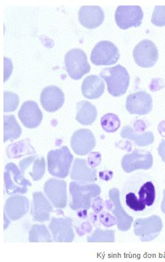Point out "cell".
Listing matches in <instances>:
<instances>
[{
    "mask_svg": "<svg viewBox=\"0 0 165 262\" xmlns=\"http://www.w3.org/2000/svg\"><path fill=\"white\" fill-rule=\"evenodd\" d=\"M153 107L152 96L144 91H139L127 96L126 108L131 115H144Z\"/></svg>",
    "mask_w": 165,
    "mask_h": 262,
    "instance_id": "obj_16",
    "label": "cell"
},
{
    "mask_svg": "<svg viewBox=\"0 0 165 262\" xmlns=\"http://www.w3.org/2000/svg\"><path fill=\"white\" fill-rule=\"evenodd\" d=\"M100 222L104 224V226H107V227H110L115 225L117 224V220L114 219V217H112L111 215L108 212L104 211L100 216Z\"/></svg>",
    "mask_w": 165,
    "mask_h": 262,
    "instance_id": "obj_34",
    "label": "cell"
},
{
    "mask_svg": "<svg viewBox=\"0 0 165 262\" xmlns=\"http://www.w3.org/2000/svg\"><path fill=\"white\" fill-rule=\"evenodd\" d=\"M73 156L67 146L50 150L48 154V169L50 174L58 178L67 177Z\"/></svg>",
    "mask_w": 165,
    "mask_h": 262,
    "instance_id": "obj_4",
    "label": "cell"
},
{
    "mask_svg": "<svg viewBox=\"0 0 165 262\" xmlns=\"http://www.w3.org/2000/svg\"><path fill=\"white\" fill-rule=\"evenodd\" d=\"M29 242H52V236L45 225H33L29 232Z\"/></svg>",
    "mask_w": 165,
    "mask_h": 262,
    "instance_id": "obj_28",
    "label": "cell"
},
{
    "mask_svg": "<svg viewBox=\"0 0 165 262\" xmlns=\"http://www.w3.org/2000/svg\"><path fill=\"white\" fill-rule=\"evenodd\" d=\"M98 184L73 181L69 186V206L74 211L88 210L91 201L101 193Z\"/></svg>",
    "mask_w": 165,
    "mask_h": 262,
    "instance_id": "obj_2",
    "label": "cell"
},
{
    "mask_svg": "<svg viewBox=\"0 0 165 262\" xmlns=\"http://www.w3.org/2000/svg\"><path fill=\"white\" fill-rule=\"evenodd\" d=\"M97 171L87 166L86 161L83 159L76 158L74 161L70 172L71 180L75 181L89 183L98 180Z\"/></svg>",
    "mask_w": 165,
    "mask_h": 262,
    "instance_id": "obj_22",
    "label": "cell"
},
{
    "mask_svg": "<svg viewBox=\"0 0 165 262\" xmlns=\"http://www.w3.org/2000/svg\"><path fill=\"white\" fill-rule=\"evenodd\" d=\"M121 199L127 210L135 216H144L153 211L160 199L159 186L150 173L137 172L123 184Z\"/></svg>",
    "mask_w": 165,
    "mask_h": 262,
    "instance_id": "obj_1",
    "label": "cell"
},
{
    "mask_svg": "<svg viewBox=\"0 0 165 262\" xmlns=\"http://www.w3.org/2000/svg\"><path fill=\"white\" fill-rule=\"evenodd\" d=\"M37 156H32L27 157L26 159H22L19 162L20 170H21L22 173H25L26 169L28 168L31 165V163L35 161V159L37 158Z\"/></svg>",
    "mask_w": 165,
    "mask_h": 262,
    "instance_id": "obj_35",
    "label": "cell"
},
{
    "mask_svg": "<svg viewBox=\"0 0 165 262\" xmlns=\"http://www.w3.org/2000/svg\"><path fill=\"white\" fill-rule=\"evenodd\" d=\"M70 146L75 154L84 156L95 148V135L88 129H79L73 134Z\"/></svg>",
    "mask_w": 165,
    "mask_h": 262,
    "instance_id": "obj_17",
    "label": "cell"
},
{
    "mask_svg": "<svg viewBox=\"0 0 165 262\" xmlns=\"http://www.w3.org/2000/svg\"><path fill=\"white\" fill-rule=\"evenodd\" d=\"M161 210L165 214V190L163 191V200L161 203Z\"/></svg>",
    "mask_w": 165,
    "mask_h": 262,
    "instance_id": "obj_37",
    "label": "cell"
},
{
    "mask_svg": "<svg viewBox=\"0 0 165 262\" xmlns=\"http://www.w3.org/2000/svg\"><path fill=\"white\" fill-rule=\"evenodd\" d=\"M105 90L103 80L97 75H91L85 77L82 83L81 91L83 96L87 99L99 98Z\"/></svg>",
    "mask_w": 165,
    "mask_h": 262,
    "instance_id": "obj_23",
    "label": "cell"
},
{
    "mask_svg": "<svg viewBox=\"0 0 165 262\" xmlns=\"http://www.w3.org/2000/svg\"><path fill=\"white\" fill-rule=\"evenodd\" d=\"M133 55L137 66L143 68H150L157 61L158 52L153 41L144 39L135 46Z\"/></svg>",
    "mask_w": 165,
    "mask_h": 262,
    "instance_id": "obj_12",
    "label": "cell"
},
{
    "mask_svg": "<svg viewBox=\"0 0 165 262\" xmlns=\"http://www.w3.org/2000/svg\"><path fill=\"white\" fill-rule=\"evenodd\" d=\"M30 203L28 198L21 195H14L6 200L4 208V217L8 221L21 219L29 210Z\"/></svg>",
    "mask_w": 165,
    "mask_h": 262,
    "instance_id": "obj_14",
    "label": "cell"
},
{
    "mask_svg": "<svg viewBox=\"0 0 165 262\" xmlns=\"http://www.w3.org/2000/svg\"><path fill=\"white\" fill-rule=\"evenodd\" d=\"M53 211V207L46 197L41 192H35L33 194V203L31 215L33 221L44 222L50 219V213Z\"/></svg>",
    "mask_w": 165,
    "mask_h": 262,
    "instance_id": "obj_20",
    "label": "cell"
},
{
    "mask_svg": "<svg viewBox=\"0 0 165 262\" xmlns=\"http://www.w3.org/2000/svg\"><path fill=\"white\" fill-rule=\"evenodd\" d=\"M45 194L56 209H64L67 205V184L64 180L50 178L43 187Z\"/></svg>",
    "mask_w": 165,
    "mask_h": 262,
    "instance_id": "obj_9",
    "label": "cell"
},
{
    "mask_svg": "<svg viewBox=\"0 0 165 262\" xmlns=\"http://www.w3.org/2000/svg\"><path fill=\"white\" fill-rule=\"evenodd\" d=\"M158 154L161 157L162 160L165 163V140H162L158 148Z\"/></svg>",
    "mask_w": 165,
    "mask_h": 262,
    "instance_id": "obj_36",
    "label": "cell"
},
{
    "mask_svg": "<svg viewBox=\"0 0 165 262\" xmlns=\"http://www.w3.org/2000/svg\"><path fill=\"white\" fill-rule=\"evenodd\" d=\"M97 110L89 102L81 101L77 103L76 120L83 125L92 124L97 118Z\"/></svg>",
    "mask_w": 165,
    "mask_h": 262,
    "instance_id": "obj_24",
    "label": "cell"
},
{
    "mask_svg": "<svg viewBox=\"0 0 165 262\" xmlns=\"http://www.w3.org/2000/svg\"><path fill=\"white\" fill-rule=\"evenodd\" d=\"M32 154H36V151L31 146L29 139L22 140L16 143H12L6 148V155L10 159H18L25 155Z\"/></svg>",
    "mask_w": 165,
    "mask_h": 262,
    "instance_id": "obj_25",
    "label": "cell"
},
{
    "mask_svg": "<svg viewBox=\"0 0 165 262\" xmlns=\"http://www.w3.org/2000/svg\"><path fill=\"white\" fill-rule=\"evenodd\" d=\"M102 127L104 131L108 133H113L120 127L121 121L119 120L117 115L108 113L101 118L100 121Z\"/></svg>",
    "mask_w": 165,
    "mask_h": 262,
    "instance_id": "obj_29",
    "label": "cell"
},
{
    "mask_svg": "<svg viewBox=\"0 0 165 262\" xmlns=\"http://www.w3.org/2000/svg\"><path fill=\"white\" fill-rule=\"evenodd\" d=\"M40 102L43 110L53 113L63 106L64 95L62 90L56 85L45 87L41 92Z\"/></svg>",
    "mask_w": 165,
    "mask_h": 262,
    "instance_id": "obj_19",
    "label": "cell"
},
{
    "mask_svg": "<svg viewBox=\"0 0 165 262\" xmlns=\"http://www.w3.org/2000/svg\"><path fill=\"white\" fill-rule=\"evenodd\" d=\"M22 134V129L14 115L4 116V142L8 140L13 142L17 140Z\"/></svg>",
    "mask_w": 165,
    "mask_h": 262,
    "instance_id": "obj_26",
    "label": "cell"
},
{
    "mask_svg": "<svg viewBox=\"0 0 165 262\" xmlns=\"http://www.w3.org/2000/svg\"><path fill=\"white\" fill-rule=\"evenodd\" d=\"M114 230H102L98 228L95 233L87 238V242H114Z\"/></svg>",
    "mask_w": 165,
    "mask_h": 262,
    "instance_id": "obj_30",
    "label": "cell"
},
{
    "mask_svg": "<svg viewBox=\"0 0 165 262\" xmlns=\"http://www.w3.org/2000/svg\"><path fill=\"white\" fill-rule=\"evenodd\" d=\"M4 179L6 192L8 195L27 193L28 191L27 187L31 186V182L25 179L24 173L13 163H8L6 165Z\"/></svg>",
    "mask_w": 165,
    "mask_h": 262,
    "instance_id": "obj_5",
    "label": "cell"
},
{
    "mask_svg": "<svg viewBox=\"0 0 165 262\" xmlns=\"http://www.w3.org/2000/svg\"><path fill=\"white\" fill-rule=\"evenodd\" d=\"M153 165V157L147 150H134L131 154L125 155L121 161V166L126 173H131L138 169L148 170Z\"/></svg>",
    "mask_w": 165,
    "mask_h": 262,
    "instance_id": "obj_10",
    "label": "cell"
},
{
    "mask_svg": "<svg viewBox=\"0 0 165 262\" xmlns=\"http://www.w3.org/2000/svg\"><path fill=\"white\" fill-rule=\"evenodd\" d=\"M151 22L157 27L165 26V6H156L154 8Z\"/></svg>",
    "mask_w": 165,
    "mask_h": 262,
    "instance_id": "obj_33",
    "label": "cell"
},
{
    "mask_svg": "<svg viewBox=\"0 0 165 262\" xmlns=\"http://www.w3.org/2000/svg\"><path fill=\"white\" fill-rule=\"evenodd\" d=\"M119 58L117 47L108 41H100L93 48L91 54V61L96 66H110L116 63Z\"/></svg>",
    "mask_w": 165,
    "mask_h": 262,
    "instance_id": "obj_7",
    "label": "cell"
},
{
    "mask_svg": "<svg viewBox=\"0 0 165 262\" xmlns=\"http://www.w3.org/2000/svg\"><path fill=\"white\" fill-rule=\"evenodd\" d=\"M19 104V97L16 94L10 91L4 92V112H12Z\"/></svg>",
    "mask_w": 165,
    "mask_h": 262,
    "instance_id": "obj_31",
    "label": "cell"
},
{
    "mask_svg": "<svg viewBox=\"0 0 165 262\" xmlns=\"http://www.w3.org/2000/svg\"><path fill=\"white\" fill-rule=\"evenodd\" d=\"M109 197L110 205L106 207L115 215L117 220L118 229L120 231H127L131 227L133 219L123 208L121 202L120 192L117 188H113L110 190Z\"/></svg>",
    "mask_w": 165,
    "mask_h": 262,
    "instance_id": "obj_13",
    "label": "cell"
},
{
    "mask_svg": "<svg viewBox=\"0 0 165 262\" xmlns=\"http://www.w3.org/2000/svg\"><path fill=\"white\" fill-rule=\"evenodd\" d=\"M49 228L56 242L70 243L74 239L73 220L70 217H53Z\"/></svg>",
    "mask_w": 165,
    "mask_h": 262,
    "instance_id": "obj_15",
    "label": "cell"
},
{
    "mask_svg": "<svg viewBox=\"0 0 165 262\" xmlns=\"http://www.w3.org/2000/svg\"><path fill=\"white\" fill-rule=\"evenodd\" d=\"M162 228V220L158 215L137 219L134 223L135 234L143 242L155 239L159 235Z\"/></svg>",
    "mask_w": 165,
    "mask_h": 262,
    "instance_id": "obj_8",
    "label": "cell"
},
{
    "mask_svg": "<svg viewBox=\"0 0 165 262\" xmlns=\"http://www.w3.org/2000/svg\"><path fill=\"white\" fill-rule=\"evenodd\" d=\"M143 18V11L139 6H120L115 12L116 24L123 30L140 26Z\"/></svg>",
    "mask_w": 165,
    "mask_h": 262,
    "instance_id": "obj_11",
    "label": "cell"
},
{
    "mask_svg": "<svg viewBox=\"0 0 165 262\" xmlns=\"http://www.w3.org/2000/svg\"><path fill=\"white\" fill-rule=\"evenodd\" d=\"M64 63L66 72L75 80L82 78L90 71L86 54L79 48L70 50L66 54Z\"/></svg>",
    "mask_w": 165,
    "mask_h": 262,
    "instance_id": "obj_6",
    "label": "cell"
},
{
    "mask_svg": "<svg viewBox=\"0 0 165 262\" xmlns=\"http://www.w3.org/2000/svg\"><path fill=\"white\" fill-rule=\"evenodd\" d=\"M100 75L107 83L108 91L112 96H121L126 93L129 84V75L125 67L117 64L106 68Z\"/></svg>",
    "mask_w": 165,
    "mask_h": 262,
    "instance_id": "obj_3",
    "label": "cell"
},
{
    "mask_svg": "<svg viewBox=\"0 0 165 262\" xmlns=\"http://www.w3.org/2000/svg\"><path fill=\"white\" fill-rule=\"evenodd\" d=\"M121 137L133 140L135 143L139 146H146L153 143L154 137L151 132H146V133L137 134L133 132V129L129 126H125L121 132Z\"/></svg>",
    "mask_w": 165,
    "mask_h": 262,
    "instance_id": "obj_27",
    "label": "cell"
},
{
    "mask_svg": "<svg viewBox=\"0 0 165 262\" xmlns=\"http://www.w3.org/2000/svg\"><path fill=\"white\" fill-rule=\"evenodd\" d=\"M45 172V161L44 157H38L35 159L33 171L29 172L33 181H39L43 178Z\"/></svg>",
    "mask_w": 165,
    "mask_h": 262,
    "instance_id": "obj_32",
    "label": "cell"
},
{
    "mask_svg": "<svg viewBox=\"0 0 165 262\" xmlns=\"http://www.w3.org/2000/svg\"><path fill=\"white\" fill-rule=\"evenodd\" d=\"M79 21L87 29H96L103 23V10L98 6H83L79 10Z\"/></svg>",
    "mask_w": 165,
    "mask_h": 262,
    "instance_id": "obj_21",
    "label": "cell"
},
{
    "mask_svg": "<svg viewBox=\"0 0 165 262\" xmlns=\"http://www.w3.org/2000/svg\"><path fill=\"white\" fill-rule=\"evenodd\" d=\"M18 117L25 127L32 129L38 127L43 119V114L38 104L34 101L25 102L19 111Z\"/></svg>",
    "mask_w": 165,
    "mask_h": 262,
    "instance_id": "obj_18",
    "label": "cell"
}]
</instances>
